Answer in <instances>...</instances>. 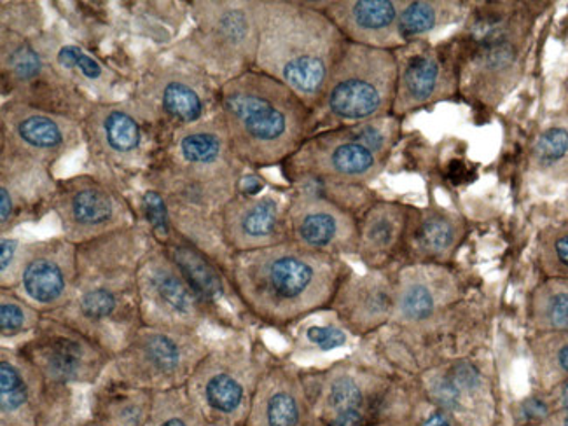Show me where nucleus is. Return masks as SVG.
Instances as JSON below:
<instances>
[{
    "instance_id": "f257e3e1",
    "label": "nucleus",
    "mask_w": 568,
    "mask_h": 426,
    "mask_svg": "<svg viewBox=\"0 0 568 426\" xmlns=\"http://www.w3.org/2000/svg\"><path fill=\"white\" fill-rule=\"evenodd\" d=\"M245 173L217 114L166 140L144 182L165 200L173 230L211 252L223 246V210Z\"/></svg>"
},
{
    "instance_id": "f03ea898",
    "label": "nucleus",
    "mask_w": 568,
    "mask_h": 426,
    "mask_svg": "<svg viewBox=\"0 0 568 426\" xmlns=\"http://www.w3.org/2000/svg\"><path fill=\"white\" fill-rule=\"evenodd\" d=\"M144 221L78 245L74 292L53 318L78 328L118 355L142 327L139 270L153 245Z\"/></svg>"
},
{
    "instance_id": "7ed1b4c3",
    "label": "nucleus",
    "mask_w": 568,
    "mask_h": 426,
    "mask_svg": "<svg viewBox=\"0 0 568 426\" xmlns=\"http://www.w3.org/2000/svg\"><path fill=\"white\" fill-rule=\"evenodd\" d=\"M243 312L287 328L333 306L351 267L342 258L293 242L231 254L224 267Z\"/></svg>"
},
{
    "instance_id": "20e7f679",
    "label": "nucleus",
    "mask_w": 568,
    "mask_h": 426,
    "mask_svg": "<svg viewBox=\"0 0 568 426\" xmlns=\"http://www.w3.org/2000/svg\"><path fill=\"white\" fill-rule=\"evenodd\" d=\"M219 114L247 169L284 166L313 135V112L270 75L248 70L219 90Z\"/></svg>"
},
{
    "instance_id": "39448f33",
    "label": "nucleus",
    "mask_w": 568,
    "mask_h": 426,
    "mask_svg": "<svg viewBox=\"0 0 568 426\" xmlns=\"http://www.w3.org/2000/svg\"><path fill=\"white\" fill-rule=\"evenodd\" d=\"M315 2L260 0V44L254 70L296 93L315 111L346 45Z\"/></svg>"
},
{
    "instance_id": "423d86ee",
    "label": "nucleus",
    "mask_w": 568,
    "mask_h": 426,
    "mask_svg": "<svg viewBox=\"0 0 568 426\" xmlns=\"http://www.w3.org/2000/svg\"><path fill=\"white\" fill-rule=\"evenodd\" d=\"M400 135L396 115L315 133L282 166L291 184L366 185L384 172Z\"/></svg>"
},
{
    "instance_id": "0eeeda50",
    "label": "nucleus",
    "mask_w": 568,
    "mask_h": 426,
    "mask_svg": "<svg viewBox=\"0 0 568 426\" xmlns=\"http://www.w3.org/2000/svg\"><path fill=\"white\" fill-rule=\"evenodd\" d=\"M187 8L193 29L169 51L205 70L219 87L254 70L260 0H199Z\"/></svg>"
},
{
    "instance_id": "6e6552de",
    "label": "nucleus",
    "mask_w": 568,
    "mask_h": 426,
    "mask_svg": "<svg viewBox=\"0 0 568 426\" xmlns=\"http://www.w3.org/2000/svg\"><path fill=\"white\" fill-rule=\"evenodd\" d=\"M396 51L346 42L326 91L313 111V135L390 115L396 102Z\"/></svg>"
},
{
    "instance_id": "1a4fd4ad",
    "label": "nucleus",
    "mask_w": 568,
    "mask_h": 426,
    "mask_svg": "<svg viewBox=\"0 0 568 426\" xmlns=\"http://www.w3.org/2000/svg\"><path fill=\"white\" fill-rule=\"evenodd\" d=\"M219 90L205 70L166 51L145 63L129 99L165 144L219 114Z\"/></svg>"
},
{
    "instance_id": "9d476101",
    "label": "nucleus",
    "mask_w": 568,
    "mask_h": 426,
    "mask_svg": "<svg viewBox=\"0 0 568 426\" xmlns=\"http://www.w3.org/2000/svg\"><path fill=\"white\" fill-rule=\"evenodd\" d=\"M84 148L95 175L115 184H132L148 175L163 140L130 99L97 102L84 120Z\"/></svg>"
},
{
    "instance_id": "9b49d317",
    "label": "nucleus",
    "mask_w": 568,
    "mask_h": 426,
    "mask_svg": "<svg viewBox=\"0 0 568 426\" xmlns=\"http://www.w3.org/2000/svg\"><path fill=\"white\" fill-rule=\"evenodd\" d=\"M270 361L252 341H231L211 348L185 385L206 423L240 426L247 422L257 385Z\"/></svg>"
},
{
    "instance_id": "f8f14e48",
    "label": "nucleus",
    "mask_w": 568,
    "mask_h": 426,
    "mask_svg": "<svg viewBox=\"0 0 568 426\" xmlns=\"http://www.w3.org/2000/svg\"><path fill=\"white\" fill-rule=\"evenodd\" d=\"M209 352L199 331L142 325L114 355L105 377L154 394L184 388Z\"/></svg>"
},
{
    "instance_id": "ddd939ff",
    "label": "nucleus",
    "mask_w": 568,
    "mask_h": 426,
    "mask_svg": "<svg viewBox=\"0 0 568 426\" xmlns=\"http://www.w3.org/2000/svg\"><path fill=\"white\" fill-rule=\"evenodd\" d=\"M0 33L2 102L26 103L81 123L95 102L54 69L39 48L36 36L23 38L2 30Z\"/></svg>"
},
{
    "instance_id": "4468645a",
    "label": "nucleus",
    "mask_w": 568,
    "mask_h": 426,
    "mask_svg": "<svg viewBox=\"0 0 568 426\" xmlns=\"http://www.w3.org/2000/svg\"><path fill=\"white\" fill-rule=\"evenodd\" d=\"M62 236L74 245L129 230L141 222V213L123 187L95 173L58 179L51 200Z\"/></svg>"
},
{
    "instance_id": "2eb2a0df",
    "label": "nucleus",
    "mask_w": 568,
    "mask_h": 426,
    "mask_svg": "<svg viewBox=\"0 0 568 426\" xmlns=\"http://www.w3.org/2000/svg\"><path fill=\"white\" fill-rule=\"evenodd\" d=\"M18 353L58 385H95L111 367V352L53 316H44L38 331L18 346Z\"/></svg>"
},
{
    "instance_id": "dca6fc26",
    "label": "nucleus",
    "mask_w": 568,
    "mask_h": 426,
    "mask_svg": "<svg viewBox=\"0 0 568 426\" xmlns=\"http://www.w3.org/2000/svg\"><path fill=\"white\" fill-rule=\"evenodd\" d=\"M303 377L313 416L317 414L321 426H371L388 394L384 377L345 362Z\"/></svg>"
},
{
    "instance_id": "f3484780",
    "label": "nucleus",
    "mask_w": 568,
    "mask_h": 426,
    "mask_svg": "<svg viewBox=\"0 0 568 426\" xmlns=\"http://www.w3.org/2000/svg\"><path fill=\"white\" fill-rule=\"evenodd\" d=\"M139 301L142 325L148 327L199 331L211 322L199 295L156 240L139 270Z\"/></svg>"
},
{
    "instance_id": "a211bd4d",
    "label": "nucleus",
    "mask_w": 568,
    "mask_h": 426,
    "mask_svg": "<svg viewBox=\"0 0 568 426\" xmlns=\"http://www.w3.org/2000/svg\"><path fill=\"white\" fill-rule=\"evenodd\" d=\"M0 151L53 170L58 161L84 145L83 128L65 115L6 100L0 106Z\"/></svg>"
},
{
    "instance_id": "6ab92c4d",
    "label": "nucleus",
    "mask_w": 568,
    "mask_h": 426,
    "mask_svg": "<svg viewBox=\"0 0 568 426\" xmlns=\"http://www.w3.org/2000/svg\"><path fill=\"white\" fill-rule=\"evenodd\" d=\"M78 275V245L63 239L26 243L14 291L42 315L71 301Z\"/></svg>"
},
{
    "instance_id": "aec40b11",
    "label": "nucleus",
    "mask_w": 568,
    "mask_h": 426,
    "mask_svg": "<svg viewBox=\"0 0 568 426\" xmlns=\"http://www.w3.org/2000/svg\"><path fill=\"white\" fill-rule=\"evenodd\" d=\"M288 242L321 254L357 255L358 215L336 201L294 189L287 209Z\"/></svg>"
},
{
    "instance_id": "412c9836",
    "label": "nucleus",
    "mask_w": 568,
    "mask_h": 426,
    "mask_svg": "<svg viewBox=\"0 0 568 426\" xmlns=\"http://www.w3.org/2000/svg\"><path fill=\"white\" fill-rule=\"evenodd\" d=\"M400 51L404 57L396 53L399 75L392 115L400 120L416 109L446 99L460 88L458 63H454L446 51L425 41L406 44Z\"/></svg>"
},
{
    "instance_id": "4be33fe9",
    "label": "nucleus",
    "mask_w": 568,
    "mask_h": 426,
    "mask_svg": "<svg viewBox=\"0 0 568 426\" xmlns=\"http://www.w3.org/2000/svg\"><path fill=\"white\" fill-rule=\"evenodd\" d=\"M69 386L45 379L18 349L0 353V413L4 426H38L44 410L65 404Z\"/></svg>"
},
{
    "instance_id": "5701e85b",
    "label": "nucleus",
    "mask_w": 568,
    "mask_h": 426,
    "mask_svg": "<svg viewBox=\"0 0 568 426\" xmlns=\"http://www.w3.org/2000/svg\"><path fill=\"white\" fill-rule=\"evenodd\" d=\"M291 194L268 191L257 196L236 194L223 210V236L231 254L261 251L288 242Z\"/></svg>"
},
{
    "instance_id": "b1692460",
    "label": "nucleus",
    "mask_w": 568,
    "mask_h": 426,
    "mask_svg": "<svg viewBox=\"0 0 568 426\" xmlns=\"http://www.w3.org/2000/svg\"><path fill=\"white\" fill-rule=\"evenodd\" d=\"M58 179L44 164L0 151V231L2 236L23 222L39 221L57 191Z\"/></svg>"
},
{
    "instance_id": "393cba45",
    "label": "nucleus",
    "mask_w": 568,
    "mask_h": 426,
    "mask_svg": "<svg viewBox=\"0 0 568 426\" xmlns=\"http://www.w3.org/2000/svg\"><path fill=\"white\" fill-rule=\"evenodd\" d=\"M425 386L434 407L448 414L452 422L462 426H490L494 422L488 382L473 362H452L445 371H433Z\"/></svg>"
},
{
    "instance_id": "a878e982",
    "label": "nucleus",
    "mask_w": 568,
    "mask_h": 426,
    "mask_svg": "<svg viewBox=\"0 0 568 426\" xmlns=\"http://www.w3.org/2000/svg\"><path fill=\"white\" fill-rule=\"evenodd\" d=\"M39 48L54 69L83 91L91 102H111L115 88L121 84L120 70L108 58L100 57L87 45L65 36L62 29H48L36 36Z\"/></svg>"
},
{
    "instance_id": "bb28decb",
    "label": "nucleus",
    "mask_w": 568,
    "mask_h": 426,
    "mask_svg": "<svg viewBox=\"0 0 568 426\" xmlns=\"http://www.w3.org/2000/svg\"><path fill=\"white\" fill-rule=\"evenodd\" d=\"M160 245L165 248L173 264L181 271L185 282L190 283L194 294L199 295L209 313V320L217 325L233 327L235 325L233 307H242V304L231 287L223 266L175 230Z\"/></svg>"
},
{
    "instance_id": "cd10ccee",
    "label": "nucleus",
    "mask_w": 568,
    "mask_h": 426,
    "mask_svg": "<svg viewBox=\"0 0 568 426\" xmlns=\"http://www.w3.org/2000/svg\"><path fill=\"white\" fill-rule=\"evenodd\" d=\"M460 280L448 264H408L396 275V310L394 318L399 325L413 327L457 303Z\"/></svg>"
},
{
    "instance_id": "c85d7f7f",
    "label": "nucleus",
    "mask_w": 568,
    "mask_h": 426,
    "mask_svg": "<svg viewBox=\"0 0 568 426\" xmlns=\"http://www.w3.org/2000/svg\"><path fill=\"white\" fill-rule=\"evenodd\" d=\"M305 377L287 364L270 362L243 426H312Z\"/></svg>"
},
{
    "instance_id": "c756f323",
    "label": "nucleus",
    "mask_w": 568,
    "mask_h": 426,
    "mask_svg": "<svg viewBox=\"0 0 568 426\" xmlns=\"http://www.w3.org/2000/svg\"><path fill=\"white\" fill-rule=\"evenodd\" d=\"M318 8L354 44L397 51L406 45L400 33L399 14L403 2L397 0H336L322 2Z\"/></svg>"
},
{
    "instance_id": "7c9ffc66",
    "label": "nucleus",
    "mask_w": 568,
    "mask_h": 426,
    "mask_svg": "<svg viewBox=\"0 0 568 426\" xmlns=\"http://www.w3.org/2000/svg\"><path fill=\"white\" fill-rule=\"evenodd\" d=\"M331 307L351 333H375L394 318L396 275L387 271H371L364 276L351 273Z\"/></svg>"
},
{
    "instance_id": "2f4dec72",
    "label": "nucleus",
    "mask_w": 568,
    "mask_h": 426,
    "mask_svg": "<svg viewBox=\"0 0 568 426\" xmlns=\"http://www.w3.org/2000/svg\"><path fill=\"white\" fill-rule=\"evenodd\" d=\"M415 206L375 201L358 215L357 255L371 271H387L404 258Z\"/></svg>"
},
{
    "instance_id": "473e14b6",
    "label": "nucleus",
    "mask_w": 568,
    "mask_h": 426,
    "mask_svg": "<svg viewBox=\"0 0 568 426\" xmlns=\"http://www.w3.org/2000/svg\"><path fill=\"white\" fill-rule=\"evenodd\" d=\"M466 236L460 215L440 209H415L404 258L409 264H448Z\"/></svg>"
},
{
    "instance_id": "72a5a7b5",
    "label": "nucleus",
    "mask_w": 568,
    "mask_h": 426,
    "mask_svg": "<svg viewBox=\"0 0 568 426\" xmlns=\"http://www.w3.org/2000/svg\"><path fill=\"white\" fill-rule=\"evenodd\" d=\"M154 392L105 377L95 397L99 426H148Z\"/></svg>"
},
{
    "instance_id": "f704fd0d",
    "label": "nucleus",
    "mask_w": 568,
    "mask_h": 426,
    "mask_svg": "<svg viewBox=\"0 0 568 426\" xmlns=\"http://www.w3.org/2000/svg\"><path fill=\"white\" fill-rule=\"evenodd\" d=\"M528 324L536 334L568 333L567 278H546L531 291Z\"/></svg>"
},
{
    "instance_id": "c9c22d12",
    "label": "nucleus",
    "mask_w": 568,
    "mask_h": 426,
    "mask_svg": "<svg viewBox=\"0 0 568 426\" xmlns=\"http://www.w3.org/2000/svg\"><path fill=\"white\" fill-rule=\"evenodd\" d=\"M460 11L462 4L458 2H428V0L403 2L399 27L404 42L406 44L420 42L427 33L457 20Z\"/></svg>"
},
{
    "instance_id": "e433bc0d",
    "label": "nucleus",
    "mask_w": 568,
    "mask_h": 426,
    "mask_svg": "<svg viewBox=\"0 0 568 426\" xmlns=\"http://www.w3.org/2000/svg\"><path fill=\"white\" fill-rule=\"evenodd\" d=\"M531 164L537 172L555 179H568V120L552 121L544 128L531 148Z\"/></svg>"
},
{
    "instance_id": "4c0bfd02",
    "label": "nucleus",
    "mask_w": 568,
    "mask_h": 426,
    "mask_svg": "<svg viewBox=\"0 0 568 426\" xmlns=\"http://www.w3.org/2000/svg\"><path fill=\"white\" fill-rule=\"evenodd\" d=\"M531 353L544 389L568 379V333L537 334Z\"/></svg>"
},
{
    "instance_id": "58836bf2",
    "label": "nucleus",
    "mask_w": 568,
    "mask_h": 426,
    "mask_svg": "<svg viewBox=\"0 0 568 426\" xmlns=\"http://www.w3.org/2000/svg\"><path fill=\"white\" fill-rule=\"evenodd\" d=\"M42 315L39 310L27 303L17 291H0V336L2 339H17L33 334L41 325Z\"/></svg>"
},
{
    "instance_id": "ea45409f",
    "label": "nucleus",
    "mask_w": 568,
    "mask_h": 426,
    "mask_svg": "<svg viewBox=\"0 0 568 426\" xmlns=\"http://www.w3.org/2000/svg\"><path fill=\"white\" fill-rule=\"evenodd\" d=\"M537 261L546 278L568 280V222L546 227L539 234Z\"/></svg>"
},
{
    "instance_id": "a19ab883",
    "label": "nucleus",
    "mask_w": 568,
    "mask_h": 426,
    "mask_svg": "<svg viewBox=\"0 0 568 426\" xmlns=\"http://www.w3.org/2000/svg\"><path fill=\"white\" fill-rule=\"evenodd\" d=\"M2 32L33 38L44 32V9L39 2H2Z\"/></svg>"
},
{
    "instance_id": "79ce46f5",
    "label": "nucleus",
    "mask_w": 568,
    "mask_h": 426,
    "mask_svg": "<svg viewBox=\"0 0 568 426\" xmlns=\"http://www.w3.org/2000/svg\"><path fill=\"white\" fill-rule=\"evenodd\" d=\"M23 246L26 243H21L20 239L8 236V234L0 240V285L2 288H9V291L17 288Z\"/></svg>"
},
{
    "instance_id": "37998d69",
    "label": "nucleus",
    "mask_w": 568,
    "mask_h": 426,
    "mask_svg": "<svg viewBox=\"0 0 568 426\" xmlns=\"http://www.w3.org/2000/svg\"><path fill=\"white\" fill-rule=\"evenodd\" d=\"M552 418L551 404L544 392L524 398L516 406V426H540Z\"/></svg>"
},
{
    "instance_id": "c03bdc74",
    "label": "nucleus",
    "mask_w": 568,
    "mask_h": 426,
    "mask_svg": "<svg viewBox=\"0 0 568 426\" xmlns=\"http://www.w3.org/2000/svg\"><path fill=\"white\" fill-rule=\"evenodd\" d=\"M305 339L322 352H331V349L345 346L348 336L343 328L334 327V325H313V327L306 328Z\"/></svg>"
},
{
    "instance_id": "a18cd8bd",
    "label": "nucleus",
    "mask_w": 568,
    "mask_h": 426,
    "mask_svg": "<svg viewBox=\"0 0 568 426\" xmlns=\"http://www.w3.org/2000/svg\"><path fill=\"white\" fill-rule=\"evenodd\" d=\"M542 392L551 404L552 416H568V379L556 383L555 386Z\"/></svg>"
},
{
    "instance_id": "49530a36",
    "label": "nucleus",
    "mask_w": 568,
    "mask_h": 426,
    "mask_svg": "<svg viewBox=\"0 0 568 426\" xmlns=\"http://www.w3.org/2000/svg\"><path fill=\"white\" fill-rule=\"evenodd\" d=\"M264 182L261 181L256 173H245L240 181L239 194H245V196H257L263 194Z\"/></svg>"
},
{
    "instance_id": "de8ad7c7",
    "label": "nucleus",
    "mask_w": 568,
    "mask_h": 426,
    "mask_svg": "<svg viewBox=\"0 0 568 426\" xmlns=\"http://www.w3.org/2000/svg\"><path fill=\"white\" fill-rule=\"evenodd\" d=\"M424 426H454V422L449 419L448 414H445L439 409H434L433 413L428 414V418L425 419Z\"/></svg>"
},
{
    "instance_id": "09e8293b",
    "label": "nucleus",
    "mask_w": 568,
    "mask_h": 426,
    "mask_svg": "<svg viewBox=\"0 0 568 426\" xmlns=\"http://www.w3.org/2000/svg\"><path fill=\"white\" fill-rule=\"evenodd\" d=\"M540 426H568V416H552L551 419Z\"/></svg>"
},
{
    "instance_id": "8fccbe9b",
    "label": "nucleus",
    "mask_w": 568,
    "mask_h": 426,
    "mask_svg": "<svg viewBox=\"0 0 568 426\" xmlns=\"http://www.w3.org/2000/svg\"><path fill=\"white\" fill-rule=\"evenodd\" d=\"M371 426H382V425H371Z\"/></svg>"
}]
</instances>
